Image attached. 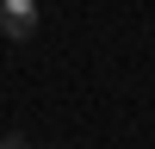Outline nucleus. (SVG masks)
<instances>
[{
	"label": "nucleus",
	"instance_id": "obj_1",
	"mask_svg": "<svg viewBox=\"0 0 155 149\" xmlns=\"http://www.w3.org/2000/svg\"><path fill=\"white\" fill-rule=\"evenodd\" d=\"M37 31V0H0V37H31Z\"/></svg>",
	"mask_w": 155,
	"mask_h": 149
},
{
	"label": "nucleus",
	"instance_id": "obj_2",
	"mask_svg": "<svg viewBox=\"0 0 155 149\" xmlns=\"http://www.w3.org/2000/svg\"><path fill=\"white\" fill-rule=\"evenodd\" d=\"M0 149H25V137H19V131H6V137H0Z\"/></svg>",
	"mask_w": 155,
	"mask_h": 149
}]
</instances>
